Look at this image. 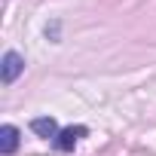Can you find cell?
Masks as SVG:
<instances>
[{
    "mask_svg": "<svg viewBox=\"0 0 156 156\" xmlns=\"http://www.w3.org/2000/svg\"><path fill=\"white\" fill-rule=\"evenodd\" d=\"M86 135H89V129H86V126H67V129H61V132H58L55 147L67 153V150H73V147H76V141L86 138Z\"/></svg>",
    "mask_w": 156,
    "mask_h": 156,
    "instance_id": "cell-1",
    "label": "cell"
},
{
    "mask_svg": "<svg viewBox=\"0 0 156 156\" xmlns=\"http://www.w3.org/2000/svg\"><path fill=\"white\" fill-rule=\"evenodd\" d=\"M22 70H25V58H22L19 52H6V55H3V73H0V76H3V83H6V86L16 83Z\"/></svg>",
    "mask_w": 156,
    "mask_h": 156,
    "instance_id": "cell-2",
    "label": "cell"
},
{
    "mask_svg": "<svg viewBox=\"0 0 156 156\" xmlns=\"http://www.w3.org/2000/svg\"><path fill=\"white\" fill-rule=\"evenodd\" d=\"M31 129H34L40 138H58V132H61L52 116H37V119H31Z\"/></svg>",
    "mask_w": 156,
    "mask_h": 156,
    "instance_id": "cell-3",
    "label": "cell"
},
{
    "mask_svg": "<svg viewBox=\"0 0 156 156\" xmlns=\"http://www.w3.org/2000/svg\"><path fill=\"white\" fill-rule=\"evenodd\" d=\"M19 150V129L16 126H3L0 129V153H16Z\"/></svg>",
    "mask_w": 156,
    "mask_h": 156,
    "instance_id": "cell-4",
    "label": "cell"
}]
</instances>
